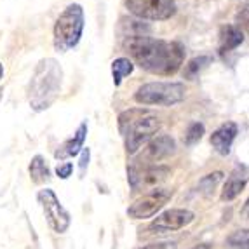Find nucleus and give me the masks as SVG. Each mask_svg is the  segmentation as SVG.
Returning <instances> with one entry per match:
<instances>
[{
	"label": "nucleus",
	"instance_id": "f257e3e1",
	"mask_svg": "<svg viewBox=\"0 0 249 249\" xmlns=\"http://www.w3.org/2000/svg\"><path fill=\"white\" fill-rule=\"evenodd\" d=\"M122 47L138 67L160 77L175 75L185 61V47L179 42L160 40L150 35L124 38Z\"/></svg>",
	"mask_w": 249,
	"mask_h": 249
},
{
	"label": "nucleus",
	"instance_id": "f03ea898",
	"mask_svg": "<svg viewBox=\"0 0 249 249\" xmlns=\"http://www.w3.org/2000/svg\"><path fill=\"white\" fill-rule=\"evenodd\" d=\"M63 84V68L58 59L44 58L37 63L28 86L30 107L44 112L56 101Z\"/></svg>",
	"mask_w": 249,
	"mask_h": 249
},
{
	"label": "nucleus",
	"instance_id": "7ed1b4c3",
	"mask_svg": "<svg viewBox=\"0 0 249 249\" xmlns=\"http://www.w3.org/2000/svg\"><path fill=\"white\" fill-rule=\"evenodd\" d=\"M84 34V9L80 4H70L54 23V49L67 53L80 42Z\"/></svg>",
	"mask_w": 249,
	"mask_h": 249
},
{
	"label": "nucleus",
	"instance_id": "20e7f679",
	"mask_svg": "<svg viewBox=\"0 0 249 249\" xmlns=\"http://www.w3.org/2000/svg\"><path fill=\"white\" fill-rule=\"evenodd\" d=\"M187 89L179 82H148L134 92V101L140 105L173 107L185 100Z\"/></svg>",
	"mask_w": 249,
	"mask_h": 249
},
{
	"label": "nucleus",
	"instance_id": "39448f33",
	"mask_svg": "<svg viewBox=\"0 0 249 249\" xmlns=\"http://www.w3.org/2000/svg\"><path fill=\"white\" fill-rule=\"evenodd\" d=\"M125 9L140 19L166 21L176 14L175 0H124Z\"/></svg>",
	"mask_w": 249,
	"mask_h": 249
},
{
	"label": "nucleus",
	"instance_id": "423d86ee",
	"mask_svg": "<svg viewBox=\"0 0 249 249\" xmlns=\"http://www.w3.org/2000/svg\"><path fill=\"white\" fill-rule=\"evenodd\" d=\"M160 129V121L154 115H146L143 119H140L138 122H134L131 127L127 129L125 136V150L127 154H136L138 150L142 148L146 142L152 140L155 133Z\"/></svg>",
	"mask_w": 249,
	"mask_h": 249
},
{
	"label": "nucleus",
	"instance_id": "0eeeda50",
	"mask_svg": "<svg viewBox=\"0 0 249 249\" xmlns=\"http://www.w3.org/2000/svg\"><path fill=\"white\" fill-rule=\"evenodd\" d=\"M171 171L162 166H131L129 167V183L133 190H157L162 183L166 181Z\"/></svg>",
	"mask_w": 249,
	"mask_h": 249
},
{
	"label": "nucleus",
	"instance_id": "6e6552de",
	"mask_svg": "<svg viewBox=\"0 0 249 249\" xmlns=\"http://www.w3.org/2000/svg\"><path fill=\"white\" fill-rule=\"evenodd\" d=\"M173 192L171 190H157L150 192L146 196H143L142 199H138L134 204H131V208L127 209L129 218H134V220H145L150 216L157 214V211H160L164 206L167 204V200L171 199Z\"/></svg>",
	"mask_w": 249,
	"mask_h": 249
},
{
	"label": "nucleus",
	"instance_id": "1a4fd4ad",
	"mask_svg": "<svg viewBox=\"0 0 249 249\" xmlns=\"http://www.w3.org/2000/svg\"><path fill=\"white\" fill-rule=\"evenodd\" d=\"M38 200H40L42 208H44V213H46V218L49 221L51 229L58 233L67 232V229L70 227V214L59 204L56 194L46 188V190H42L38 194Z\"/></svg>",
	"mask_w": 249,
	"mask_h": 249
},
{
	"label": "nucleus",
	"instance_id": "9d476101",
	"mask_svg": "<svg viewBox=\"0 0 249 249\" xmlns=\"http://www.w3.org/2000/svg\"><path fill=\"white\" fill-rule=\"evenodd\" d=\"M196 214L188 209H169L159 214L152 223H150V232L152 233H167V232H176L194 221Z\"/></svg>",
	"mask_w": 249,
	"mask_h": 249
},
{
	"label": "nucleus",
	"instance_id": "9b49d317",
	"mask_svg": "<svg viewBox=\"0 0 249 249\" xmlns=\"http://www.w3.org/2000/svg\"><path fill=\"white\" fill-rule=\"evenodd\" d=\"M176 148V143L175 140L167 134H160V136L154 138L152 142L146 145L145 152L140 159H138V164L136 166H142V164H155V162H160L162 159L169 157ZM143 166V167H145Z\"/></svg>",
	"mask_w": 249,
	"mask_h": 249
},
{
	"label": "nucleus",
	"instance_id": "f8f14e48",
	"mask_svg": "<svg viewBox=\"0 0 249 249\" xmlns=\"http://www.w3.org/2000/svg\"><path fill=\"white\" fill-rule=\"evenodd\" d=\"M237 133H239V129H237L235 122H227V124L220 125V127L211 134L213 148L220 155H229L230 148H232L233 142H235V138H237Z\"/></svg>",
	"mask_w": 249,
	"mask_h": 249
},
{
	"label": "nucleus",
	"instance_id": "ddd939ff",
	"mask_svg": "<svg viewBox=\"0 0 249 249\" xmlns=\"http://www.w3.org/2000/svg\"><path fill=\"white\" fill-rule=\"evenodd\" d=\"M244 42V32L237 25H225L220 30V42H218V51L221 56L233 51Z\"/></svg>",
	"mask_w": 249,
	"mask_h": 249
},
{
	"label": "nucleus",
	"instance_id": "4468645a",
	"mask_svg": "<svg viewBox=\"0 0 249 249\" xmlns=\"http://www.w3.org/2000/svg\"><path fill=\"white\" fill-rule=\"evenodd\" d=\"M86 134H88V122H82L73 136L63 143L61 148L56 152V157H73L79 154L80 148L84 146V142H86Z\"/></svg>",
	"mask_w": 249,
	"mask_h": 249
},
{
	"label": "nucleus",
	"instance_id": "2eb2a0df",
	"mask_svg": "<svg viewBox=\"0 0 249 249\" xmlns=\"http://www.w3.org/2000/svg\"><path fill=\"white\" fill-rule=\"evenodd\" d=\"M134 70V63L129 58H117L112 61V77L115 86H121L122 80Z\"/></svg>",
	"mask_w": 249,
	"mask_h": 249
},
{
	"label": "nucleus",
	"instance_id": "dca6fc26",
	"mask_svg": "<svg viewBox=\"0 0 249 249\" xmlns=\"http://www.w3.org/2000/svg\"><path fill=\"white\" fill-rule=\"evenodd\" d=\"M121 35L124 38L127 37H140V35H148L150 26L138 19H121Z\"/></svg>",
	"mask_w": 249,
	"mask_h": 249
},
{
	"label": "nucleus",
	"instance_id": "f3484780",
	"mask_svg": "<svg viewBox=\"0 0 249 249\" xmlns=\"http://www.w3.org/2000/svg\"><path fill=\"white\" fill-rule=\"evenodd\" d=\"M246 188V178L242 176H232V178L227 181V185L223 187L221 192V200L223 202H230L233 200L237 196H241V192Z\"/></svg>",
	"mask_w": 249,
	"mask_h": 249
},
{
	"label": "nucleus",
	"instance_id": "a211bd4d",
	"mask_svg": "<svg viewBox=\"0 0 249 249\" xmlns=\"http://www.w3.org/2000/svg\"><path fill=\"white\" fill-rule=\"evenodd\" d=\"M30 176H32V181L34 183H44L49 179L51 173L49 167H47L46 160L40 157V155H35L32 159V164H30Z\"/></svg>",
	"mask_w": 249,
	"mask_h": 249
},
{
	"label": "nucleus",
	"instance_id": "6ab92c4d",
	"mask_svg": "<svg viewBox=\"0 0 249 249\" xmlns=\"http://www.w3.org/2000/svg\"><path fill=\"white\" fill-rule=\"evenodd\" d=\"M146 115H148V112L143 110V108H133V110L122 112L121 115H119V129H121V133L125 134L127 129L131 127L134 122H138L140 119H143V117H146Z\"/></svg>",
	"mask_w": 249,
	"mask_h": 249
},
{
	"label": "nucleus",
	"instance_id": "aec40b11",
	"mask_svg": "<svg viewBox=\"0 0 249 249\" xmlns=\"http://www.w3.org/2000/svg\"><path fill=\"white\" fill-rule=\"evenodd\" d=\"M211 63V58L209 56H197V58L190 59V61L185 65V70H183V75L190 80H196L199 77V73L208 67Z\"/></svg>",
	"mask_w": 249,
	"mask_h": 249
},
{
	"label": "nucleus",
	"instance_id": "412c9836",
	"mask_svg": "<svg viewBox=\"0 0 249 249\" xmlns=\"http://www.w3.org/2000/svg\"><path fill=\"white\" fill-rule=\"evenodd\" d=\"M227 246L229 249H249V230L242 229L233 232L227 239Z\"/></svg>",
	"mask_w": 249,
	"mask_h": 249
},
{
	"label": "nucleus",
	"instance_id": "4be33fe9",
	"mask_svg": "<svg viewBox=\"0 0 249 249\" xmlns=\"http://www.w3.org/2000/svg\"><path fill=\"white\" fill-rule=\"evenodd\" d=\"M204 133H206V127H204L202 122H194V124L188 125L187 133H185V145L194 146L196 143H199L202 140Z\"/></svg>",
	"mask_w": 249,
	"mask_h": 249
},
{
	"label": "nucleus",
	"instance_id": "5701e85b",
	"mask_svg": "<svg viewBox=\"0 0 249 249\" xmlns=\"http://www.w3.org/2000/svg\"><path fill=\"white\" fill-rule=\"evenodd\" d=\"M223 179V173H220V171H216V173H213V175H208L204 176L202 179H200V188H202L206 194H209V192L213 190V188L218 185V183Z\"/></svg>",
	"mask_w": 249,
	"mask_h": 249
},
{
	"label": "nucleus",
	"instance_id": "b1692460",
	"mask_svg": "<svg viewBox=\"0 0 249 249\" xmlns=\"http://www.w3.org/2000/svg\"><path fill=\"white\" fill-rule=\"evenodd\" d=\"M237 21H239V28L242 32H249V2L241 7V11L237 14Z\"/></svg>",
	"mask_w": 249,
	"mask_h": 249
},
{
	"label": "nucleus",
	"instance_id": "393cba45",
	"mask_svg": "<svg viewBox=\"0 0 249 249\" xmlns=\"http://www.w3.org/2000/svg\"><path fill=\"white\" fill-rule=\"evenodd\" d=\"M71 171H73V164H71V162H65V164L58 166V169H56V175H58L59 178L67 179L68 176H71Z\"/></svg>",
	"mask_w": 249,
	"mask_h": 249
},
{
	"label": "nucleus",
	"instance_id": "a878e982",
	"mask_svg": "<svg viewBox=\"0 0 249 249\" xmlns=\"http://www.w3.org/2000/svg\"><path fill=\"white\" fill-rule=\"evenodd\" d=\"M89 157H91V152H89V148H84L82 155H80V162H79L82 175L86 173V169H88V166H89Z\"/></svg>",
	"mask_w": 249,
	"mask_h": 249
},
{
	"label": "nucleus",
	"instance_id": "bb28decb",
	"mask_svg": "<svg viewBox=\"0 0 249 249\" xmlns=\"http://www.w3.org/2000/svg\"><path fill=\"white\" fill-rule=\"evenodd\" d=\"M142 249H178V246H176V242H157V244L145 246Z\"/></svg>",
	"mask_w": 249,
	"mask_h": 249
},
{
	"label": "nucleus",
	"instance_id": "cd10ccee",
	"mask_svg": "<svg viewBox=\"0 0 249 249\" xmlns=\"http://www.w3.org/2000/svg\"><path fill=\"white\" fill-rule=\"evenodd\" d=\"M241 214H242V218H246V220H249V199L246 200V204H244V208H242Z\"/></svg>",
	"mask_w": 249,
	"mask_h": 249
},
{
	"label": "nucleus",
	"instance_id": "c85d7f7f",
	"mask_svg": "<svg viewBox=\"0 0 249 249\" xmlns=\"http://www.w3.org/2000/svg\"><path fill=\"white\" fill-rule=\"evenodd\" d=\"M192 249H211V248H209V244H199V246H196V248H192Z\"/></svg>",
	"mask_w": 249,
	"mask_h": 249
},
{
	"label": "nucleus",
	"instance_id": "c756f323",
	"mask_svg": "<svg viewBox=\"0 0 249 249\" xmlns=\"http://www.w3.org/2000/svg\"><path fill=\"white\" fill-rule=\"evenodd\" d=\"M2 77H4V65L0 63V80H2Z\"/></svg>",
	"mask_w": 249,
	"mask_h": 249
},
{
	"label": "nucleus",
	"instance_id": "7c9ffc66",
	"mask_svg": "<svg viewBox=\"0 0 249 249\" xmlns=\"http://www.w3.org/2000/svg\"><path fill=\"white\" fill-rule=\"evenodd\" d=\"M2 94H4V89H0V98H2Z\"/></svg>",
	"mask_w": 249,
	"mask_h": 249
}]
</instances>
